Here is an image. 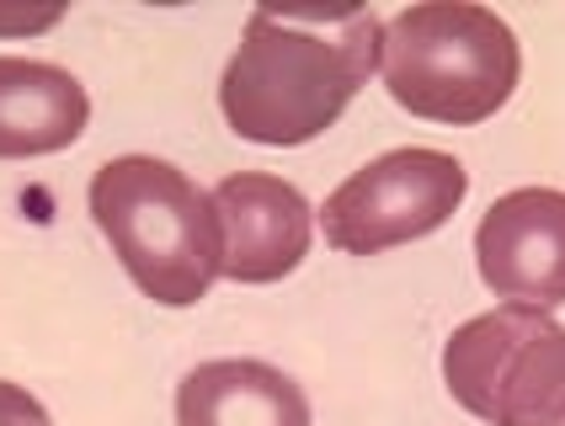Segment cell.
I'll return each instance as SVG.
<instances>
[{
  "label": "cell",
  "instance_id": "6da1fadb",
  "mask_svg": "<svg viewBox=\"0 0 565 426\" xmlns=\"http://www.w3.org/2000/svg\"><path fill=\"white\" fill-rule=\"evenodd\" d=\"M384 54V17H273L252 11L220 81L224 123L252 145H310L369 86Z\"/></svg>",
  "mask_w": 565,
  "mask_h": 426
},
{
  "label": "cell",
  "instance_id": "7a4b0ae2",
  "mask_svg": "<svg viewBox=\"0 0 565 426\" xmlns=\"http://www.w3.org/2000/svg\"><path fill=\"white\" fill-rule=\"evenodd\" d=\"M92 219L145 299L192 309L224 277L214 192L156 155H118L92 177Z\"/></svg>",
  "mask_w": 565,
  "mask_h": 426
},
{
  "label": "cell",
  "instance_id": "3957f363",
  "mask_svg": "<svg viewBox=\"0 0 565 426\" xmlns=\"http://www.w3.org/2000/svg\"><path fill=\"white\" fill-rule=\"evenodd\" d=\"M379 70H384V92L411 118L470 128L497 118L507 96L518 92L523 49L518 32L491 6L427 0L384 22Z\"/></svg>",
  "mask_w": 565,
  "mask_h": 426
},
{
  "label": "cell",
  "instance_id": "277c9868",
  "mask_svg": "<svg viewBox=\"0 0 565 426\" xmlns=\"http://www.w3.org/2000/svg\"><path fill=\"white\" fill-rule=\"evenodd\" d=\"M443 384L491 426H565V326L529 305L475 315L443 347Z\"/></svg>",
  "mask_w": 565,
  "mask_h": 426
},
{
  "label": "cell",
  "instance_id": "5b68a950",
  "mask_svg": "<svg viewBox=\"0 0 565 426\" xmlns=\"http://www.w3.org/2000/svg\"><path fill=\"white\" fill-rule=\"evenodd\" d=\"M470 198V171L448 150H390L352 171L320 209L326 241L342 256H379L390 245L443 230Z\"/></svg>",
  "mask_w": 565,
  "mask_h": 426
},
{
  "label": "cell",
  "instance_id": "8992f818",
  "mask_svg": "<svg viewBox=\"0 0 565 426\" xmlns=\"http://www.w3.org/2000/svg\"><path fill=\"white\" fill-rule=\"evenodd\" d=\"M480 283L529 309L565 305V192L555 187H518L491 203L475 230Z\"/></svg>",
  "mask_w": 565,
  "mask_h": 426
},
{
  "label": "cell",
  "instance_id": "52a82bcc",
  "mask_svg": "<svg viewBox=\"0 0 565 426\" xmlns=\"http://www.w3.org/2000/svg\"><path fill=\"white\" fill-rule=\"evenodd\" d=\"M214 213L224 235V277L278 283L310 256L315 209L305 192L267 171H235L214 187Z\"/></svg>",
  "mask_w": 565,
  "mask_h": 426
},
{
  "label": "cell",
  "instance_id": "ba28073f",
  "mask_svg": "<svg viewBox=\"0 0 565 426\" xmlns=\"http://www.w3.org/2000/svg\"><path fill=\"white\" fill-rule=\"evenodd\" d=\"M92 123L86 86L43 60L0 54V160L70 150Z\"/></svg>",
  "mask_w": 565,
  "mask_h": 426
},
{
  "label": "cell",
  "instance_id": "9c48e42d",
  "mask_svg": "<svg viewBox=\"0 0 565 426\" xmlns=\"http://www.w3.org/2000/svg\"><path fill=\"white\" fill-rule=\"evenodd\" d=\"M177 426H310V400L282 368L220 358L182 379Z\"/></svg>",
  "mask_w": 565,
  "mask_h": 426
},
{
  "label": "cell",
  "instance_id": "30bf717a",
  "mask_svg": "<svg viewBox=\"0 0 565 426\" xmlns=\"http://www.w3.org/2000/svg\"><path fill=\"white\" fill-rule=\"evenodd\" d=\"M0 426H54V422L38 405V395H28L22 384H6L0 379Z\"/></svg>",
  "mask_w": 565,
  "mask_h": 426
},
{
  "label": "cell",
  "instance_id": "8fae6325",
  "mask_svg": "<svg viewBox=\"0 0 565 426\" xmlns=\"http://www.w3.org/2000/svg\"><path fill=\"white\" fill-rule=\"evenodd\" d=\"M60 17L64 11H28V17H6L0 11V32H11V38L17 32H49V28H60Z\"/></svg>",
  "mask_w": 565,
  "mask_h": 426
}]
</instances>
